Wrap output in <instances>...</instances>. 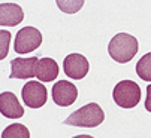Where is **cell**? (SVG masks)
<instances>
[{
  "label": "cell",
  "instance_id": "5bb4252c",
  "mask_svg": "<svg viewBox=\"0 0 151 138\" xmlns=\"http://www.w3.org/2000/svg\"><path fill=\"white\" fill-rule=\"evenodd\" d=\"M57 6L64 13H76L84 6L85 0H55Z\"/></svg>",
  "mask_w": 151,
  "mask_h": 138
},
{
  "label": "cell",
  "instance_id": "8992f818",
  "mask_svg": "<svg viewBox=\"0 0 151 138\" xmlns=\"http://www.w3.org/2000/svg\"><path fill=\"white\" fill-rule=\"evenodd\" d=\"M51 95H52V101L60 105V107H69L72 105L76 98H78V89L72 82L68 80H60L55 82L51 91Z\"/></svg>",
  "mask_w": 151,
  "mask_h": 138
},
{
  "label": "cell",
  "instance_id": "5b68a950",
  "mask_svg": "<svg viewBox=\"0 0 151 138\" xmlns=\"http://www.w3.org/2000/svg\"><path fill=\"white\" fill-rule=\"evenodd\" d=\"M21 95H23V101L27 107L30 108H40L42 105H45L47 103V88L42 82H27L23 86V91H21Z\"/></svg>",
  "mask_w": 151,
  "mask_h": 138
},
{
  "label": "cell",
  "instance_id": "4fadbf2b",
  "mask_svg": "<svg viewBox=\"0 0 151 138\" xmlns=\"http://www.w3.org/2000/svg\"><path fill=\"white\" fill-rule=\"evenodd\" d=\"M2 138H30V131L21 123H14L3 129Z\"/></svg>",
  "mask_w": 151,
  "mask_h": 138
},
{
  "label": "cell",
  "instance_id": "ba28073f",
  "mask_svg": "<svg viewBox=\"0 0 151 138\" xmlns=\"http://www.w3.org/2000/svg\"><path fill=\"white\" fill-rule=\"evenodd\" d=\"M37 57L32 58H15L11 61V79H32L36 76Z\"/></svg>",
  "mask_w": 151,
  "mask_h": 138
},
{
  "label": "cell",
  "instance_id": "e0dca14e",
  "mask_svg": "<svg viewBox=\"0 0 151 138\" xmlns=\"http://www.w3.org/2000/svg\"><path fill=\"white\" fill-rule=\"evenodd\" d=\"M72 138H94L91 135H76V137H72Z\"/></svg>",
  "mask_w": 151,
  "mask_h": 138
},
{
  "label": "cell",
  "instance_id": "7c38bea8",
  "mask_svg": "<svg viewBox=\"0 0 151 138\" xmlns=\"http://www.w3.org/2000/svg\"><path fill=\"white\" fill-rule=\"evenodd\" d=\"M136 74L145 80V82H151V52L145 54L136 64Z\"/></svg>",
  "mask_w": 151,
  "mask_h": 138
},
{
  "label": "cell",
  "instance_id": "8fae6325",
  "mask_svg": "<svg viewBox=\"0 0 151 138\" xmlns=\"http://www.w3.org/2000/svg\"><path fill=\"white\" fill-rule=\"evenodd\" d=\"M58 76V64L52 58H40L36 65V77L39 82H52Z\"/></svg>",
  "mask_w": 151,
  "mask_h": 138
},
{
  "label": "cell",
  "instance_id": "30bf717a",
  "mask_svg": "<svg viewBox=\"0 0 151 138\" xmlns=\"http://www.w3.org/2000/svg\"><path fill=\"white\" fill-rule=\"evenodd\" d=\"M24 19V12L21 6L14 3L0 5V24L2 27H15Z\"/></svg>",
  "mask_w": 151,
  "mask_h": 138
},
{
  "label": "cell",
  "instance_id": "2e32d148",
  "mask_svg": "<svg viewBox=\"0 0 151 138\" xmlns=\"http://www.w3.org/2000/svg\"><path fill=\"white\" fill-rule=\"evenodd\" d=\"M145 110L151 113V85L147 86V98H145Z\"/></svg>",
  "mask_w": 151,
  "mask_h": 138
},
{
  "label": "cell",
  "instance_id": "3957f363",
  "mask_svg": "<svg viewBox=\"0 0 151 138\" xmlns=\"http://www.w3.org/2000/svg\"><path fill=\"white\" fill-rule=\"evenodd\" d=\"M112 97L118 107L133 108L141 101V88L133 80H123L115 85Z\"/></svg>",
  "mask_w": 151,
  "mask_h": 138
},
{
  "label": "cell",
  "instance_id": "277c9868",
  "mask_svg": "<svg viewBox=\"0 0 151 138\" xmlns=\"http://www.w3.org/2000/svg\"><path fill=\"white\" fill-rule=\"evenodd\" d=\"M40 43H42V33L35 27H24L15 36L14 49L17 54H29L37 49Z\"/></svg>",
  "mask_w": 151,
  "mask_h": 138
},
{
  "label": "cell",
  "instance_id": "9a60e30c",
  "mask_svg": "<svg viewBox=\"0 0 151 138\" xmlns=\"http://www.w3.org/2000/svg\"><path fill=\"white\" fill-rule=\"evenodd\" d=\"M9 40H11V33L9 31H5V30L0 31V58H2V59L8 55Z\"/></svg>",
  "mask_w": 151,
  "mask_h": 138
},
{
  "label": "cell",
  "instance_id": "9c48e42d",
  "mask_svg": "<svg viewBox=\"0 0 151 138\" xmlns=\"http://www.w3.org/2000/svg\"><path fill=\"white\" fill-rule=\"evenodd\" d=\"M0 113L8 119H18V117H23L24 108L19 104L15 94L2 92L0 94Z\"/></svg>",
  "mask_w": 151,
  "mask_h": 138
},
{
  "label": "cell",
  "instance_id": "52a82bcc",
  "mask_svg": "<svg viewBox=\"0 0 151 138\" xmlns=\"http://www.w3.org/2000/svg\"><path fill=\"white\" fill-rule=\"evenodd\" d=\"M63 68L66 76H69L70 79L75 80H81L87 76L88 70H90V64L84 55L81 54H70L64 58L63 61Z\"/></svg>",
  "mask_w": 151,
  "mask_h": 138
},
{
  "label": "cell",
  "instance_id": "7a4b0ae2",
  "mask_svg": "<svg viewBox=\"0 0 151 138\" xmlns=\"http://www.w3.org/2000/svg\"><path fill=\"white\" fill-rule=\"evenodd\" d=\"M105 120V113L99 104L90 103L73 111L70 116L64 120V125L79 126V128H96Z\"/></svg>",
  "mask_w": 151,
  "mask_h": 138
},
{
  "label": "cell",
  "instance_id": "6da1fadb",
  "mask_svg": "<svg viewBox=\"0 0 151 138\" xmlns=\"http://www.w3.org/2000/svg\"><path fill=\"white\" fill-rule=\"evenodd\" d=\"M138 40L135 36L127 34V33H118L115 34L109 45H108V52L111 58L120 64H126L132 61L135 55L138 54Z\"/></svg>",
  "mask_w": 151,
  "mask_h": 138
}]
</instances>
